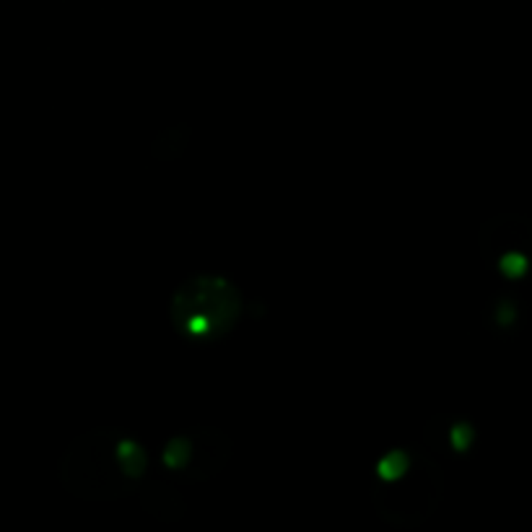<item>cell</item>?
I'll use <instances>...</instances> for the list:
<instances>
[{"mask_svg":"<svg viewBox=\"0 0 532 532\" xmlns=\"http://www.w3.org/2000/svg\"><path fill=\"white\" fill-rule=\"evenodd\" d=\"M498 267H501V273H504L509 281H519V278L527 273V257L519 255V252H509V255L501 257V263H498Z\"/></svg>","mask_w":532,"mask_h":532,"instance_id":"3","label":"cell"},{"mask_svg":"<svg viewBox=\"0 0 532 532\" xmlns=\"http://www.w3.org/2000/svg\"><path fill=\"white\" fill-rule=\"evenodd\" d=\"M470 439H473V429H470L468 423H457L455 429L450 431V444L455 447L457 452H465L470 447Z\"/></svg>","mask_w":532,"mask_h":532,"instance_id":"4","label":"cell"},{"mask_svg":"<svg viewBox=\"0 0 532 532\" xmlns=\"http://www.w3.org/2000/svg\"><path fill=\"white\" fill-rule=\"evenodd\" d=\"M148 470L143 444L117 429H94L63 459V483L81 498L107 501L130 494Z\"/></svg>","mask_w":532,"mask_h":532,"instance_id":"1","label":"cell"},{"mask_svg":"<svg viewBox=\"0 0 532 532\" xmlns=\"http://www.w3.org/2000/svg\"><path fill=\"white\" fill-rule=\"evenodd\" d=\"M242 294L229 278L200 273L172 296V325L190 343H216L237 327Z\"/></svg>","mask_w":532,"mask_h":532,"instance_id":"2","label":"cell"}]
</instances>
